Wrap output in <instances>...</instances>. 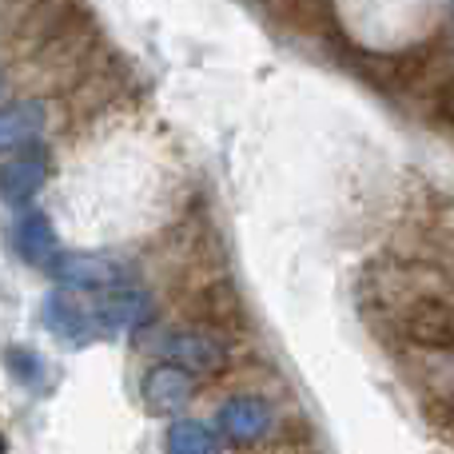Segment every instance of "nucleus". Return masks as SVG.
Masks as SVG:
<instances>
[{"mask_svg": "<svg viewBox=\"0 0 454 454\" xmlns=\"http://www.w3.org/2000/svg\"><path fill=\"white\" fill-rule=\"evenodd\" d=\"M160 355L180 363V367L207 371L220 363V343H212L207 335H196V331H172V335L160 343Z\"/></svg>", "mask_w": 454, "mask_h": 454, "instance_id": "obj_9", "label": "nucleus"}, {"mask_svg": "<svg viewBox=\"0 0 454 454\" xmlns=\"http://www.w3.org/2000/svg\"><path fill=\"white\" fill-rule=\"evenodd\" d=\"M188 399H192V375L180 363L156 367L144 379V403H148L152 415H176V411L188 407Z\"/></svg>", "mask_w": 454, "mask_h": 454, "instance_id": "obj_6", "label": "nucleus"}, {"mask_svg": "<svg viewBox=\"0 0 454 454\" xmlns=\"http://www.w3.org/2000/svg\"><path fill=\"white\" fill-rule=\"evenodd\" d=\"M48 275L76 291H104V287L124 283V267L116 259L88 255V251H56V259L48 263Z\"/></svg>", "mask_w": 454, "mask_h": 454, "instance_id": "obj_2", "label": "nucleus"}, {"mask_svg": "<svg viewBox=\"0 0 454 454\" xmlns=\"http://www.w3.org/2000/svg\"><path fill=\"white\" fill-rule=\"evenodd\" d=\"M100 307H104V327L112 335H128V331H140L148 323V295L132 283H116V287L100 291Z\"/></svg>", "mask_w": 454, "mask_h": 454, "instance_id": "obj_5", "label": "nucleus"}, {"mask_svg": "<svg viewBox=\"0 0 454 454\" xmlns=\"http://www.w3.org/2000/svg\"><path fill=\"white\" fill-rule=\"evenodd\" d=\"M44 176H48L44 148H40V144H24V148L0 168V196L24 212V207L32 204V196L44 188Z\"/></svg>", "mask_w": 454, "mask_h": 454, "instance_id": "obj_3", "label": "nucleus"}, {"mask_svg": "<svg viewBox=\"0 0 454 454\" xmlns=\"http://www.w3.org/2000/svg\"><path fill=\"white\" fill-rule=\"evenodd\" d=\"M12 247L24 263L32 267H48L56 259V235H52V223L44 220V212L36 207H24L20 220L12 227Z\"/></svg>", "mask_w": 454, "mask_h": 454, "instance_id": "obj_7", "label": "nucleus"}, {"mask_svg": "<svg viewBox=\"0 0 454 454\" xmlns=\"http://www.w3.org/2000/svg\"><path fill=\"white\" fill-rule=\"evenodd\" d=\"M44 108L40 104H0V152L36 144L44 132Z\"/></svg>", "mask_w": 454, "mask_h": 454, "instance_id": "obj_8", "label": "nucleus"}, {"mask_svg": "<svg viewBox=\"0 0 454 454\" xmlns=\"http://www.w3.org/2000/svg\"><path fill=\"white\" fill-rule=\"evenodd\" d=\"M40 319H44V327L68 347H88V343H96V339H108L100 291H76V287L52 291V295L44 299Z\"/></svg>", "mask_w": 454, "mask_h": 454, "instance_id": "obj_1", "label": "nucleus"}, {"mask_svg": "<svg viewBox=\"0 0 454 454\" xmlns=\"http://www.w3.org/2000/svg\"><path fill=\"white\" fill-rule=\"evenodd\" d=\"M223 439L231 442H255L271 431V407L263 399H251V395H239V399H227L215 415Z\"/></svg>", "mask_w": 454, "mask_h": 454, "instance_id": "obj_4", "label": "nucleus"}, {"mask_svg": "<svg viewBox=\"0 0 454 454\" xmlns=\"http://www.w3.org/2000/svg\"><path fill=\"white\" fill-rule=\"evenodd\" d=\"M168 454H215V434L196 419L172 423L168 431Z\"/></svg>", "mask_w": 454, "mask_h": 454, "instance_id": "obj_10", "label": "nucleus"}]
</instances>
